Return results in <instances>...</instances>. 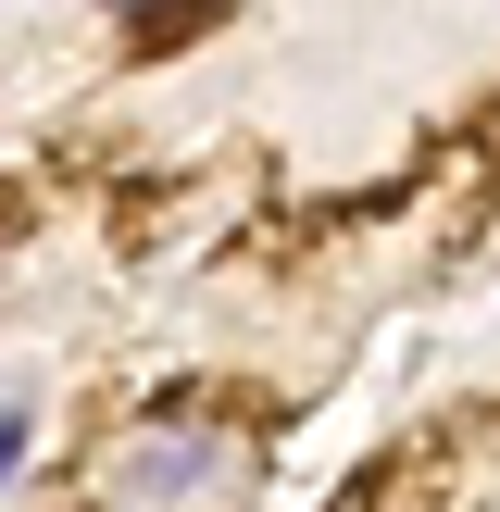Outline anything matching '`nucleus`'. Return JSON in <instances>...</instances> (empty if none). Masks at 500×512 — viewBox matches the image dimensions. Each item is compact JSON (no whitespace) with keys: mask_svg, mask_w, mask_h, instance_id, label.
<instances>
[{"mask_svg":"<svg viewBox=\"0 0 500 512\" xmlns=\"http://www.w3.org/2000/svg\"><path fill=\"white\" fill-rule=\"evenodd\" d=\"M225 463H238V450H225L213 425H163V438H138L113 463V488H125V512H188V500L225 488Z\"/></svg>","mask_w":500,"mask_h":512,"instance_id":"obj_1","label":"nucleus"},{"mask_svg":"<svg viewBox=\"0 0 500 512\" xmlns=\"http://www.w3.org/2000/svg\"><path fill=\"white\" fill-rule=\"evenodd\" d=\"M25 450H38V413H25V400H0V488L25 475Z\"/></svg>","mask_w":500,"mask_h":512,"instance_id":"obj_2","label":"nucleus"},{"mask_svg":"<svg viewBox=\"0 0 500 512\" xmlns=\"http://www.w3.org/2000/svg\"><path fill=\"white\" fill-rule=\"evenodd\" d=\"M113 13H138V25H188L200 0H113Z\"/></svg>","mask_w":500,"mask_h":512,"instance_id":"obj_3","label":"nucleus"}]
</instances>
